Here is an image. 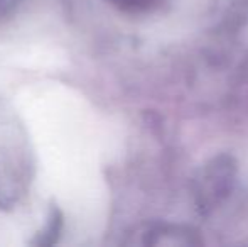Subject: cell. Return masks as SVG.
Wrapping results in <instances>:
<instances>
[{
  "label": "cell",
  "mask_w": 248,
  "mask_h": 247,
  "mask_svg": "<svg viewBox=\"0 0 248 247\" xmlns=\"http://www.w3.org/2000/svg\"><path fill=\"white\" fill-rule=\"evenodd\" d=\"M120 2L127 3V5H142V3L149 2V0H120Z\"/></svg>",
  "instance_id": "6da1fadb"
}]
</instances>
